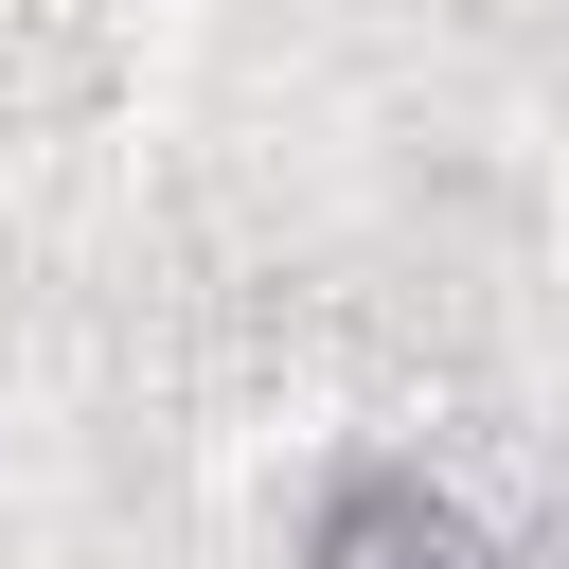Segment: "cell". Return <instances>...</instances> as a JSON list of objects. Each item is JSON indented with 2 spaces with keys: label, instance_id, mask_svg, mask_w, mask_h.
Instances as JSON below:
<instances>
[{
  "label": "cell",
  "instance_id": "6da1fadb",
  "mask_svg": "<svg viewBox=\"0 0 569 569\" xmlns=\"http://www.w3.org/2000/svg\"><path fill=\"white\" fill-rule=\"evenodd\" d=\"M302 569H516V551H498V516H480L462 480H427V462H338L320 516H302Z\"/></svg>",
  "mask_w": 569,
  "mask_h": 569
}]
</instances>
